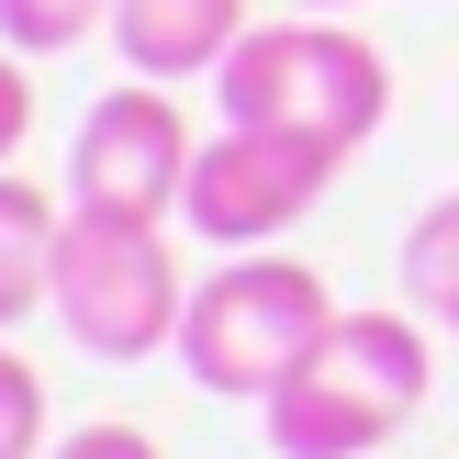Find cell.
Returning <instances> with one entry per match:
<instances>
[{
  "label": "cell",
  "instance_id": "1",
  "mask_svg": "<svg viewBox=\"0 0 459 459\" xmlns=\"http://www.w3.org/2000/svg\"><path fill=\"white\" fill-rule=\"evenodd\" d=\"M426 381H437L426 314L415 303H359V314H336L325 348L258 403V426H269L281 459H381L426 415Z\"/></svg>",
  "mask_w": 459,
  "mask_h": 459
},
{
  "label": "cell",
  "instance_id": "2",
  "mask_svg": "<svg viewBox=\"0 0 459 459\" xmlns=\"http://www.w3.org/2000/svg\"><path fill=\"white\" fill-rule=\"evenodd\" d=\"M336 325L325 269L281 258V247H236L213 281H191V314H179V370L224 403H269Z\"/></svg>",
  "mask_w": 459,
  "mask_h": 459
},
{
  "label": "cell",
  "instance_id": "3",
  "mask_svg": "<svg viewBox=\"0 0 459 459\" xmlns=\"http://www.w3.org/2000/svg\"><path fill=\"white\" fill-rule=\"evenodd\" d=\"M213 112L224 124L325 134V146L359 157L393 112V56L348 22H247V45L213 67Z\"/></svg>",
  "mask_w": 459,
  "mask_h": 459
},
{
  "label": "cell",
  "instance_id": "4",
  "mask_svg": "<svg viewBox=\"0 0 459 459\" xmlns=\"http://www.w3.org/2000/svg\"><path fill=\"white\" fill-rule=\"evenodd\" d=\"M67 336L90 359H157L179 348V314H191V281H179V247L157 213H90L67 202V236H56V291H45Z\"/></svg>",
  "mask_w": 459,
  "mask_h": 459
},
{
  "label": "cell",
  "instance_id": "5",
  "mask_svg": "<svg viewBox=\"0 0 459 459\" xmlns=\"http://www.w3.org/2000/svg\"><path fill=\"white\" fill-rule=\"evenodd\" d=\"M336 169H348V146H325V134L224 124V134H202L179 213H191V236H213L224 258H236V247H269V236H291V224H303L314 202H325V179H336Z\"/></svg>",
  "mask_w": 459,
  "mask_h": 459
},
{
  "label": "cell",
  "instance_id": "6",
  "mask_svg": "<svg viewBox=\"0 0 459 459\" xmlns=\"http://www.w3.org/2000/svg\"><path fill=\"white\" fill-rule=\"evenodd\" d=\"M191 112L169 101V79H124L101 90V101L79 112V146H67V202H90V213H157L169 224V202L191 191Z\"/></svg>",
  "mask_w": 459,
  "mask_h": 459
},
{
  "label": "cell",
  "instance_id": "7",
  "mask_svg": "<svg viewBox=\"0 0 459 459\" xmlns=\"http://www.w3.org/2000/svg\"><path fill=\"white\" fill-rule=\"evenodd\" d=\"M247 45V0H112V56L134 79H213Z\"/></svg>",
  "mask_w": 459,
  "mask_h": 459
},
{
  "label": "cell",
  "instance_id": "8",
  "mask_svg": "<svg viewBox=\"0 0 459 459\" xmlns=\"http://www.w3.org/2000/svg\"><path fill=\"white\" fill-rule=\"evenodd\" d=\"M56 236H67V213L34 191V179L0 169V336H12L22 314L56 291Z\"/></svg>",
  "mask_w": 459,
  "mask_h": 459
},
{
  "label": "cell",
  "instance_id": "9",
  "mask_svg": "<svg viewBox=\"0 0 459 459\" xmlns=\"http://www.w3.org/2000/svg\"><path fill=\"white\" fill-rule=\"evenodd\" d=\"M403 303H415L426 325L459 336V191L426 202V213L403 224Z\"/></svg>",
  "mask_w": 459,
  "mask_h": 459
},
{
  "label": "cell",
  "instance_id": "10",
  "mask_svg": "<svg viewBox=\"0 0 459 459\" xmlns=\"http://www.w3.org/2000/svg\"><path fill=\"white\" fill-rule=\"evenodd\" d=\"M79 34H112V0H0V45L12 56H67Z\"/></svg>",
  "mask_w": 459,
  "mask_h": 459
},
{
  "label": "cell",
  "instance_id": "11",
  "mask_svg": "<svg viewBox=\"0 0 459 459\" xmlns=\"http://www.w3.org/2000/svg\"><path fill=\"white\" fill-rule=\"evenodd\" d=\"M0 459H45V381L22 348H0Z\"/></svg>",
  "mask_w": 459,
  "mask_h": 459
},
{
  "label": "cell",
  "instance_id": "12",
  "mask_svg": "<svg viewBox=\"0 0 459 459\" xmlns=\"http://www.w3.org/2000/svg\"><path fill=\"white\" fill-rule=\"evenodd\" d=\"M45 459H157L146 426H124V415H101V426H79V437H56Z\"/></svg>",
  "mask_w": 459,
  "mask_h": 459
},
{
  "label": "cell",
  "instance_id": "13",
  "mask_svg": "<svg viewBox=\"0 0 459 459\" xmlns=\"http://www.w3.org/2000/svg\"><path fill=\"white\" fill-rule=\"evenodd\" d=\"M22 134H34V79H22V56H0V169L22 157Z\"/></svg>",
  "mask_w": 459,
  "mask_h": 459
},
{
  "label": "cell",
  "instance_id": "14",
  "mask_svg": "<svg viewBox=\"0 0 459 459\" xmlns=\"http://www.w3.org/2000/svg\"><path fill=\"white\" fill-rule=\"evenodd\" d=\"M303 12H348V0H303Z\"/></svg>",
  "mask_w": 459,
  "mask_h": 459
}]
</instances>
